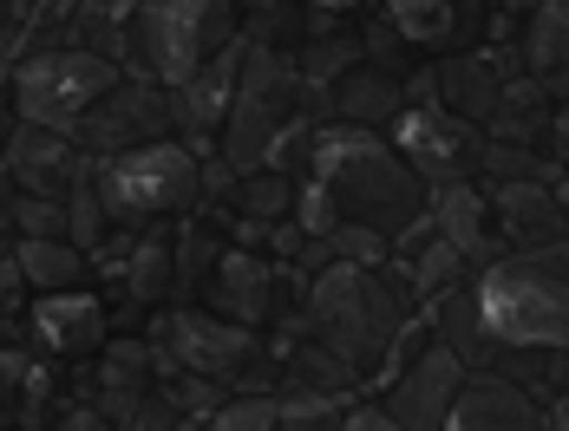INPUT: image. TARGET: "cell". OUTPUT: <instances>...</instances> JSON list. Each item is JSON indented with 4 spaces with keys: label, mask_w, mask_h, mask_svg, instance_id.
<instances>
[{
    "label": "cell",
    "mask_w": 569,
    "mask_h": 431,
    "mask_svg": "<svg viewBox=\"0 0 569 431\" xmlns=\"http://www.w3.org/2000/svg\"><path fill=\"white\" fill-rule=\"evenodd\" d=\"M426 203H432L426 177L399 158L393 138H380L367 124H321L301 158V177H295V222L308 242L335 235L347 222L399 235L406 222L426 216Z\"/></svg>",
    "instance_id": "1"
},
{
    "label": "cell",
    "mask_w": 569,
    "mask_h": 431,
    "mask_svg": "<svg viewBox=\"0 0 569 431\" xmlns=\"http://www.w3.org/2000/svg\"><path fill=\"white\" fill-rule=\"evenodd\" d=\"M412 281L406 274L360 269V262H335V269L315 274L308 301H301V340H315L321 353H335L353 379H387L399 333H406V308H412Z\"/></svg>",
    "instance_id": "2"
},
{
    "label": "cell",
    "mask_w": 569,
    "mask_h": 431,
    "mask_svg": "<svg viewBox=\"0 0 569 431\" xmlns=\"http://www.w3.org/2000/svg\"><path fill=\"white\" fill-rule=\"evenodd\" d=\"M478 308L505 353H543L569 347V242L517 249L478 269Z\"/></svg>",
    "instance_id": "3"
},
{
    "label": "cell",
    "mask_w": 569,
    "mask_h": 431,
    "mask_svg": "<svg viewBox=\"0 0 569 431\" xmlns=\"http://www.w3.org/2000/svg\"><path fill=\"white\" fill-rule=\"evenodd\" d=\"M308 106H321V99L308 92L301 66H288L282 53H269V47L256 40V47L242 53V86H236L229 124H223V138H217V144H223V163L236 177L269 170L288 138H295L301 124H315Z\"/></svg>",
    "instance_id": "4"
},
{
    "label": "cell",
    "mask_w": 569,
    "mask_h": 431,
    "mask_svg": "<svg viewBox=\"0 0 569 431\" xmlns=\"http://www.w3.org/2000/svg\"><path fill=\"white\" fill-rule=\"evenodd\" d=\"M236 47V0H138L131 7V72L164 92L197 79Z\"/></svg>",
    "instance_id": "5"
},
{
    "label": "cell",
    "mask_w": 569,
    "mask_h": 431,
    "mask_svg": "<svg viewBox=\"0 0 569 431\" xmlns=\"http://www.w3.org/2000/svg\"><path fill=\"white\" fill-rule=\"evenodd\" d=\"M99 183H106L112 222L151 229V222H171V216L197 210L210 197V163L197 158L183 138H158V144L99 158Z\"/></svg>",
    "instance_id": "6"
},
{
    "label": "cell",
    "mask_w": 569,
    "mask_h": 431,
    "mask_svg": "<svg viewBox=\"0 0 569 431\" xmlns=\"http://www.w3.org/2000/svg\"><path fill=\"white\" fill-rule=\"evenodd\" d=\"M118 79H124V66L106 53H86V47H27L20 79H13V106H20L27 124L79 131Z\"/></svg>",
    "instance_id": "7"
},
{
    "label": "cell",
    "mask_w": 569,
    "mask_h": 431,
    "mask_svg": "<svg viewBox=\"0 0 569 431\" xmlns=\"http://www.w3.org/2000/svg\"><path fill=\"white\" fill-rule=\"evenodd\" d=\"M465 379H471V367L458 360L439 333L419 340V321H406L393 360H387V399H380V405H387L406 431H446Z\"/></svg>",
    "instance_id": "8"
},
{
    "label": "cell",
    "mask_w": 569,
    "mask_h": 431,
    "mask_svg": "<svg viewBox=\"0 0 569 431\" xmlns=\"http://www.w3.org/2000/svg\"><path fill=\"white\" fill-rule=\"evenodd\" d=\"M151 347H158V379H203V385H236L269 360L242 321H210L183 308L151 327Z\"/></svg>",
    "instance_id": "9"
},
{
    "label": "cell",
    "mask_w": 569,
    "mask_h": 431,
    "mask_svg": "<svg viewBox=\"0 0 569 431\" xmlns=\"http://www.w3.org/2000/svg\"><path fill=\"white\" fill-rule=\"evenodd\" d=\"M393 144H399V158L426 177V190H439V183H465V170L485 163V144H491V138H478V124L458 118L452 106L412 99V106L393 118Z\"/></svg>",
    "instance_id": "10"
},
{
    "label": "cell",
    "mask_w": 569,
    "mask_h": 431,
    "mask_svg": "<svg viewBox=\"0 0 569 431\" xmlns=\"http://www.w3.org/2000/svg\"><path fill=\"white\" fill-rule=\"evenodd\" d=\"M171 92H158L144 72H124L112 92L99 99V111L72 131L86 151H99V158H118V151H138V144H158L164 131H171Z\"/></svg>",
    "instance_id": "11"
},
{
    "label": "cell",
    "mask_w": 569,
    "mask_h": 431,
    "mask_svg": "<svg viewBox=\"0 0 569 431\" xmlns=\"http://www.w3.org/2000/svg\"><path fill=\"white\" fill-rule=\"evenodd\" d=\"M242 40L229 47L223 59H210L197 79H183V86H171V118H177V131H183V144L203 158L210 151V138H223V124H229V106H236V86H242Z\"/></svg>",
    "instance_id": "12"
},
{
    "label": "cell",
    "mask_w": 569,
    "mask_h": 431,
    "mask_svg": "<svg viewBox=\"0 0 569 431\" xmlns=\"http://www.w3.org/2000/svg\"><path fill=\"white\" fill-rule=\"evenodd\" d=\"M7 163H13L20 197H53V203L72 197V183H79V170H86L72 131H47V124H27V118L7 131Z\"/></svg>",
    "instance_id": "13"
},
{
    "label": "cell",
    "mask_w": 569,
    "mask_h": 431,
    "mask_svg": "<svg viewBox=\"0 0 569 431\" xmlns=\"http://www.w3.org/2000/svg\"><path fill=\"white\" fill-rule=\"evenodd\" d=\"M27 333L40 353L53 360H86L106 347V301L92 288H66V294H40L27 308Z\"/></svg>",
    "instance_id": "14"
},
{
    "label": "cell",
    "mask_w": 569,
    "mask_h": 431,
    "mask_svg": "<svg viewBox=\"0 0 569 431\" xmlns=\"http://www.w3.org/2000/svg\"><path fill=\"white\" fill-rule=\"evenodd\" d=\"M517 79V66L505 53H452L432 66V86L446 92V106L458 111V118H471L478 131L491 124V111H498V99H505V86Z\"/></svg>",
    "instance_id": "15"
},
{
    "label": "cell",
    "mask_w": 569,
    "mask_h": 431,
    "mask_svg": "<svg viewBox=\"0 0 569 431\" xmlns=\"http://www.w3.org/2000/svg\"><path fill=\"white\" fill-rule=\"evenodd\" d=\"M543 425V405L517 385V379H498V373H471L465 392L452 405V425L446 431H537Z\"/></svg>",
    "instance_id": "16"
},
{
    "label": "cell",
    "mask_w": 569,
    "mask_h": 431,
    "mask_svg": "<svg viewBox=\"0 0 569 431\" xmlns=\"http://www.w3.org/2000/svg\"><path fill=\"white\" fill-rule=\"evenodd\" d=\"M426 321H432V333L452 347V353L465 360V367H471V373H491V360L505 353V347H498V333L485 327L478 288H465V281H458V288H446L439 301H426Z\"/></svg>",
    "instance_id": "17"
},
{
    "label": "cell",
    "mask_w": 569,
    "mask_h": 431,
    "mask_svg": "<svg viewBox=\"0 0 569 431\" xmlns=\"http://www.w3.org/2000/svg\"><path fill=\"white\" fill-rule=\"evenodd\" d=\"M498 222L517 249H550L569 242V210L550 183H498Z\"/></svg>",
    "instance_id": "18"
},
{
    "label": "cell",
    "mask_w": 569,
    "mask_h": 431,
    "mask_svg": "<svg viewBox=\"0 0 569 431\" xmlns=\"http://www.w3.org/2000/svg\"><path fill=\"white\" fill-rule=\"evenodd\" d=\"M276 281H282V262H256V255H217L210 262V288H217V308L229 321H269Z\"/></svg>",
    "instance_id": "19"
},
{
    "label": "cell",
    "mask_w": 569,
    "mask_h": 431,
    "mask_svg": "<svg viewBox=\"0 0 569 431\" xmlns=\"http://www.w3.org/2000/svg\"><path fill=\"white\" fill-rule=\"evenodd\" d=\"M426 222H432L446 242H458L471 262L491 255V203H485L471 183H439L432 203H426Z\"/></svg>",
    "instance_id": "20"
},
{
    "label": "cell",
    "mask_w": 569,
    "mask_h": 431,
    "mask_svg": "<svg viewBox=\"0 0 569 431\" xmlns=\"http://www.w3.org/2000/svg\"><path fill=\"white\" fill-rule=\"evenodd\" d=\"M523 59H530V79H537L550 99H569V0H543V7L530 13Z\"/></svg>",
    "instance_id": "21"
},
{
    "label": "cell",
    "mask_w": 569,
    "mask_h": 431,
    "mask_svg": "<svg viewBox=\"0 0 569 431\" xmlns=\"http://www.w3.org/2000/svg\"><path fill=\"white\" fill-rule=\"evenodd\" d=\"M177 262H183V255H177V242L164 235V229H138V235L124 242V255H118L112 274L124 281L131 301H158L164 288H177V274H183Z\"/></svg>",
    "instance_id": "22"
},
{
    "label": "cell",
    "mask_w": 569,
    "mask_h": 431,
    "mask_svg": "<svg viewBox=\"0 0 569 431\" xmlns=\"http://www.w3.org/2000/svg\"><path fill=\"white\" fill-rule=\"evenodd\" d=\"M7 255L20 262V274H27L33 294H66V288L86 281V249H79L72 235H20Z\"/></svg>",
    "instance_id": "23"
},
{
    "label": "cell",
    "mask_w": 569,
    "mask_h": 431,
    "mask_svg": "<svg viewBox=\"0 0 569 431\" xmlns=\"http://www.w3.org/2000/svg\"><path fill=\"white\" fill-rule=\"evenodd\" d=\"M412 106L406 99V86L393 79V66H360V72H347L341 92L328 99V111H341V124H380V118H399V111Z\"/></svg>",
    "instance_id": "24"
},
{
    "label": "cell",
    "mask_w": 569,
    "mask_h": 431,
    "mask_svg": "<svg viewBox=\"0 0 569 431\" xmlns=\"http://www.w3.org/2000/svg\"><path fill=\"white\" fill-rule=\"evenodd\" d=\"M465 20V0H387V27L406 47H452Z\"/></svg>",
    "instance_id": "25"
},
{
    "label": "cell",
    "mask_w": 569,
    "mask_h": 431,
    "mask_svg": "<svg viewBox=\"0 0 569 431\" xmlns=\"http://www.w3.org/2000/svg\"><path fill=\"white\" fill-rule=\"evenodd\" d=\"M360 66H367V40H360V33H321V40L301 47V79H308V92H315L321 106L341 92V79L360 72Z\"/></svg>",
    "instance_id": "26"
},
{
    "label": "cell",
    "mask_w": 569,
    "mask_h": 431,
    "mask_svg": "<svg viewBox=\"0 0 569 431\" xmlns=\"http://www.w3.org/2000/svg\"><path fill=\"white\" fill-rule=\"evenodd\" d=\"M543 106H550V92H543L537 79H511L505 99H498V111H491V124H485L491 144H530V138L550 124V111Z\"/></svg>",
    "instance_id": "27"
},
{
    "label": "cell",
    "mask_w": 569,
    "mask_h": 431,
    "mask_svg": "<svg viewBox=\"0 0 569 431\" xmlns=\"http://www.w3.org/2000/svg\"><path fill=\"white\" fill-rule=\"evenodd\" d=\"M106 229H112V203H106V183H99V163L86 158L79 170V183H72V197H66V235L79 242V249H106Z\"/></svg>",
    "instance_id": "28"
},
{
    "label": "cell",
    "mask_w": 569,
    "mask_h": 431,
    "mask_svg": "<svg viewBox=\"0 0 569 431\" xmlns=\"http://www.w3.org/2000/svg\"><path fill=\"white\" fill-rule=\"evenodd\" d=\"M282 431H341L347 425V399L321 392V385H282Z\"/></svg>",
    "instance_id": "29"
},
{
    "label": "cell",
    "mask_w": 569,
    "mask_h": 431,
    "mask_svg": "<svg viewBox=\"0 0 569 431\" xmlns=\"http://www.w3.org/2000/svg\"><path fill=\"white\" fill-rule=\"evenodd\" d=\"M210 431H282V399L276 392H236L210 412Z\"/></svg>",
    "instance_id": "30"
},
{
    "label": "cell",
    "mask_w": 569,
    "mask_h": 431,
    "mask_svg": "<svg viewBox=\"0 0 569 431\" xmlns=\"http://www.w3.org/2000/svg\"><path fill=\"white\" fill-rule=\"evenodd\" d=\"M27 385H33V360L20 347H0V425H27Z\"/></svg>",
    "instance_id": "31"
},
{
    "label": "cell",
    "mask_w": 569,
    "mask_h": 431,
    "mask_svg": "<svg viewBox=\"0 0 569 431\" xmlns=\"http://www.w3.org/2000/svg\"><path fill=\"white\" fill-rule=\"evenodd\" d=\"M177 419H183V405H177L171 392H144L124 419H112L118 431H177Z\"/></svg>",
    "instance_id": "32"
},
{
    "label": "cell",
    "mask_w": 569,
    "mask_h": 431,
    "mask_svg": "<svg viewBox=\"0 0 569 431\" xmlns=\"http://www.w3.org/2000/svg\"><path fill=\"white\" fill-rule=\"evenodd\" d=\"M13 229L20 235H66V203H53V197H20Z\"/></svg>",
    "instance_id": "33"
},
{
    "label": "cell",
    "mask_w": 569,
    "mask_h": 431,
    "mask_svg": "<svg viewBox=\"0 0 569 431\" xmlns=\"http://www.w3.org/2000/svg\"><path fill=\"white\" fill-rule=\"evenodd\" d=\"M20 294H27V274H20V262H13V255H7V262H0V347H7V333H13V327L27 321Z\"/></svg>",
    "instance_id": "34"
},
{
    "label": "cell",
    "mask_w": 569,
    "mask_h": 431,
    "mask_svg": "<svg viewBox=\"0 0 569 431\" xmlns=\"http://www.w3.org/2000/svg\"><path fill=\"white\" fill-rule=\"evenodd\" d=\"M341 431H406V425H399L380 399H360V405H347V425Z\"/></svg>",
    "instance_id": "35"
},
{
    "label": "cell",
    "mask_w": 569,
    "mask_h": 431,
    "mask_svg": "<svg viewBox=\"0 0 569 431\" xmlns=\"http://www.w3.org/2000/svg\"><path fill=\"white\" fill-rule=\"evenodd\" d=\"M20 216V183H13V163H7V151H0V229Z\"/></svg>",
    "instance_id": "36"
},
{
    "label": "cell",
    "mask_w": 569,
    "mask_h": 431,
    "mask_svg": "<svg viewBox=\"0 0 569 431\" xmlns=\"http://www.w3.org/2000/svg\"><path fill=\"white\" fill-rule=\"evenodd\" d=\"M242 13H249L256 27H276V20H288V13H295V0H242Z\"/></svg>",
    "instance_id": "37"
},
{
    "label": "cell",
    "mask_w": 569,
    "mask_h": 431,
    "mask_svg": "<svg viewBox=\"0 0 569 431\" xmlns=\"http://www.w3.org/2000/svg\"><path fill=\"white\" fill-rule=\"evenodd\" d=\"M53 431H118V425L106 419V412H99V405H86V412H66Z\"/></svg>",
    "instance_id": "38"
},
{
    "label": "cell",
    "mask_w": 569,
    "mask_h": 431,
    "mask_svg": "<svg viewBox=\"0 0 569 431\" xmlns=\"http://www.w3.org/2000/svg\"><path fill=\"white\" fill-rule=\"evenodd\" d=\"M308 7H315L321 20H347V13H353V7H367V0H308Z\"/></svg>",
    "instance_id": "39"
},
{
    "label": "cell",
    "mask_w": 569,
    "mask_h": 431,
    "mask_svg": "<svg viewBox=\"0 0 569 431\" xmlns=\"http://www.w3.org/2000/svg\"><path fill=\"white\" fill-rule=\"evenodd\" d=\"M550 138H557V163H569V111L550 118Z\"/></svg>",
    "instance_id": "40"
},
{
    "label": "cell",
    "mask_w": 569,
    "mask_h": 431,
    "mask_svg": "<svg viewBox=\"0 0 569 431\" xmlns=\"http://www.w3.org/2000/svg\"><path fill=\"white\" fill-rule=\"evenodd\" d=\"M550 431H569V392L563 399H550Z\"/></svg>",
    "instance_id": "41"
},
{
    "label": "cell",
    "mask_w": 569,
    "mask_h": 431,
    "mask_svg": "<svg viewBox=\"0 0 569 431\" xmlns=\"http://www.w3.org/2000/svg\"><path fill=\"white\" fill-rule=\"evenodd\" d=\"M177 431H210V419H197V412H183V419H177Z\"/></svg>",
    "instance_id": "42"
},
{
    "label": "cell",
    "mask_w": 569,
    "mask_h": 431,
    "mask_svg": "<svg viewBox=\"0 0 569 431\" xmlns=\"http://www.w3.org/2000/svg\"><path fill=\"white\" fill-rule=\"evenodd\" d=\"M505 7H523V13H537V7H543V0H505Z\"/></svg>",
    "instance_id": "43"
},
{
    "label": "cell",
    "mask_w": 569,
    "mask_h": 431,
    "mask_svg": "<svg viewBox=\"0 0 569 431\" xmlns=\"http://www.w3.org/2000/svg\"><path fill=\"white\" fill-rule=\"evenodd\" d=\"M118 7H138V0H118Z\"/></svg>",
    "instance_id": "44"
},
{
    "label": "cell",
    "mask_w": 569,
    "mask_h": 431,
    "mask_svg": "<svg viewBox=\"0 0 569 431\" xmlns=\"http://www.w3.org/2000/svg\"><path fill=\"white\" fill-rule=\"evenodd\" d=\"M0 13H7V0H0ZM0 27H7V20H0Z\"/></svg>",
    "instance_id": "45"
},
{
    "label": "cell",
    "mask_w": 569,
    "mask_h": 431,
    "mask_svg": "<svg viewBox=\"0 0 569 431\" xmlns=\"http://www.w3.org/2000/svg\"><path fill=\"white\" fill-rule=\"evenodd\" d=\"M0 262H7V255H0Z\"/></svg>",
    "instance_id": "46"
},
{
    "label": "cell",
    "mask_w": 569,
    "mask_h": 431,
    "mask_svg": "<svg viewBox=\"0 0 569 431\" xmlns=\"http://www.w3.org/2000/svg\"><path fill=\"white\" fill-rule=\"evenodd\" d=\"M27 431H33V425H27Z\"/></svg>",
    "instance_id": "47"
}]
</instances>
